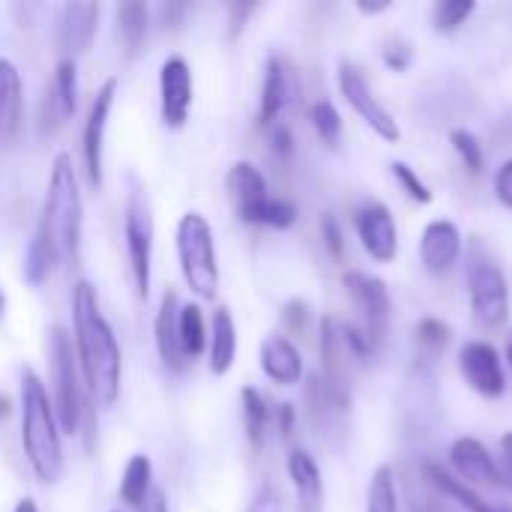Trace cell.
I'll return each mask as SVG.
<instances>
[{"mask_svg":"<svg viewBox=\"0 0 512 512\" xmlns=\"http://www.w3.org/2000/svg\"><path fill=\"white\" fill-rule=\"evenodd\" d=\"M72 342L81 378L87 384V396L96 399L102 408L114 405L120 396V375H123V357L117 336L111 324L105 321L99 309L96 288L90 282H75L72 288Z\"/></svg>","mask_w":512,"mask_h":512,"instance_id":"cell-1","label":"cell"},{"mask_svg":"<svg viewBox=\"0 0 512 512\" xmlns=\"http://www.w3.org/2000/svg\"><path fill=\"white\" fill-rule=\"evenodd\" d=\"M21 447L39 483L51 486L63 474V444L51 396L33 369L21 372Z\"/></svg>","mask_w":512,"mask_h":512,"instance_id":"cell-2","label":"cell"},{"mask_svg":"<svg viewBox=\"0 0 512 512\" xmlns=\"http://www.w3.org/2000/svg\"><path fill=\"white\" fill-rule=\"evenodd\" d=\"M81 225H84V201L78 189V174L72 168V159L66 153H57L51 162V177H48V192L39 222V234L48 240L57 261L78 258Z\"/></svg>","mask_w":512,"mask_h":512,"instance_id":"cell-3","label":"cell"},{"mask_svg":"<svg viewBox=\"0 0 512 512\" xmlns=\"http://www.w3.org/2000/svg\"><path fill=\"white\" fill-rule=\"evenodd\" d=\"M45 348H48V363H51V384H54L51 405H54L57 426L66 435H78L84 408L90 405V396L81 387L84 381H81L78 357L72 351V339L66 336L63 327H51Z\"/></svg>","mask_w":512,"mask_h":512,"instance_id":"cell-4","label":"cell"},{"mask_svg":"<svg viewBox=\"0 0 512 512\" xmlns=\"http://www.w3.org/2000/svg\"><path fill=\"white\" fill-rule=\"evenodd\" d=\"M177 258L189 291L198 300H216L219 291V261L213 228L201 213H186L177 222Z\"/></svg>","mask_w":512,"mask_h":512,"instance_id":"cell-5","label":"cell"},{"mask_svg":"<svg viewBox=\"0 0 512 512\" xmlns=\"http://www.w3.org/2000/svg\"><path fill=\"white\" fill-rule=\"evenodd\" d=\"M468 294L480 327L498 330L510 321V282L483 243H474L468 255Z\"/></svg>","mask_w":512,"mask_h":512,"instance_id":"cell-6","label":"cell"},{"mask_svg":"<svg viewBox=\"0 0 512 512\" xmlns=\"http://www.w3.org/2000/svg\"><path fill=\"white\" fill-rule=\"evenodd\" d=\"M123 234H126V255L135 282L138 300L150 297V270H153V213L144 189L132 186L123 213Z\"/></svg>","mask_w":512,"mask_h":512,"instance_id":"cell-7","label":"cell"},{"mask_svg":"<svg viewBox=\"0 0 512 512\" xmlns=\"http://www.w3.org/2000/svg\"><path fill=\"white\" fill-rule=\"evenodd\" d=\"M342 285L360 312V327L366 330L372 345L381 348L390 333V321H393V297H390L384 279L369 276L363 270H348L342 276Z\"/></svg>","mask_w":512,"mask_h":512,"instance_id":"cell-8","label":"cell"},{"mask_svg":"<svg viewBox=\"0 0 512 512\" xmlns=\"http://www.w3.org/2000/svg\"><path fill=\"white\" fill-rule=\"evenodd\" d=\"M336 81H339V93L345 96V102L354 108V114H357L378 138H384V141H390V144H396V141L402 138V129H399L396 117L378 102V96L372 93L366 75H363L351 60H342V63H339Z\"/></svg>","mask_w":512,"mask_h":512,"instance_id":"cell-9","label":"cell"},{"mask_svg":"<svg viewBox=\"0 0 512 512\" xmlns=\"http://www.w3.org/2000/svg\"><path fill=\"white\" fill-rule=\"evenodd\" d=\"M459 372H462L465 384L486 399H501L507 393V372H504L501 354L486 339H471L462 345Z\"/></svg>","mask_w":512,"mask_h":512,"instance_id":"cell-10","label":"cell"},{"mask_svg":"<svg viewBox=\"0 0 512 512\" xmlns=\"http://www.w3.org/2000/svg\"><path fill=\"white\" fill-rule=\"evenodd\" d=\"M354 228L366 255L378 264H390L399 255V228L384 201H366L354 213Z\"/></svg>","mask_w":512,"mask_h":512,"instance_id":"cell-11","label":"cell"},{"mask_svg":"<svg viewBox=\"0 0 512 512\" xmlns=\"http://www.w3.org/2000/svg\"><path fill=\"white\" fill-rule=\"evenodd\" d=\"M159 96H162V123L180 129L189 120L195 99L192 69L183 57H168L159 69Z\"/></svg>","mask_w":512,"mask_h":512,"instance_id":"cell-12","label":"cell"},{"mask_svg":"<svg viewBox=\"0 0 512 512\" xmlns=\"http://www.w3.org/2000/svg\"><path fill=\"white\" fill-rule=\"evenodd\" d=\"M117 96V78H108L87 111V123H84V141H81V153H84V168H87V180L93 186H102V141H105V126H108V114Z\"/></svg>","mask_w":512,"mask_h":512,"instance_id":"cell-13","label":"cell"},{"mask_svg":"<svg viewBox=\"0 0 512 512\" xmlns=\"http://www.w3.org/2000/svg\"><path fill=\"white\" fill-rule=\"evenodd\" d=\"M450 465L456 471V480L465 486H483V489H504L501 474H498V459L486 450L483 441L477 438H456L450 447Z\"/></svg>","mask_w":512,"mask_h":512,"instance_id":"cell-14","label":"cell"},{"mask_svg":"<svg viewBox=\"0 0 512 512\" xmlns=\"http://www.w3.org/2000/svg\"><path fill=\"white\" fill-rule=\"evenodd\" d=\"M462 258V231L450 219H435L423 228L420 237V261L429 273L444 276Z\"/></svg>","mask_w":512,"mask_h":512,"instance_id":"cell-15","label":"cell"},{"mask_svg":"<svg viewBox=\"0 0 512 512\" xmlns=\"http://www.w3.org/2000/svg\"><path fill=\"white\" fill-rule=\"evenodd\" d=\"M99 3H63L57 15V45L66 51L69 60L84 54L99 27Z\"/></svg>","mask_w":512,"mask_h":512,"instance_id":"cell-16","label":"cell"},{"mask_svg":"<svg viewBox=\"0 0 512 512\" xmlns=\"http://www.w3.org/2000/svg\"><path fill=\"white\" fill-rule=\"evenodd\" d=\"M177 315H180V300H177V291L168 288V291L162 294V303H159V312H156L153 336H156L159 360H162V366H165L171 375H180V372H186V366H189V360H186V354H183V345H180Z\"/></svg>","mask_w":512,"mask_h":512,"instance_id":"cell-17","label":"cell"},{"mask_svg":"<svg viewBox=\"0 0 512 512\" xmlns=\"http://www.w3.org/2000/svg\"><path fill=\"white\" fill-rule=\"evenodd\" d=\"M351 363L354 357L345 348L342 339V324L336 318L321 321V369H324V384L342 396H351Z\"/></svg>","mask_w":512,"mask_h":512,"instance_id":"cell-18","label":"cell"},{"mask_svg":"<svg viewBox=\"0 0 512 512\" xmlns=\"http://www.w3.org/2000/svg\"><path fill=\"white\" fill-rule=\"evenodd\" d=\"M288 477L297 492V512H324V480L318 462L306 450H291Z\"/></svg>","mask_w":512,"mask_h":512,"instance_id":"cell-19","label":"cell"},{"mask_svg":"<svg viewBox=\"0 0 512 512\" xmlns=\"http://www.w3.org/2000/svg\"><path fill=\"white\" fill-rule=\"evenodd\" d=\"M261 369L264 375L279 384V387H291L303 381V354L297 351V345L285 336H270L261 345Z\"/></svg>","mask_w":512,"mask_h":512,"instance_id":"cell-20","label":"cell"},{"mask_svg":"<svg viewBox=\"0 0 512 512\" xmlns=\"http://www.w3.org/2000/svg\"><path fill=\"white\" fill-rule=\"evenodd\" d=\"M291 99V72L282 57H270L264 66L261 84V105H258V126H276L279 114Z\"/></svg>","mask_w":512,"mask_h":512,"instance_id":"cell-21","label":"cell"},{"mask_svg":"<svg viewBox=\"0 0 512 512\" xmlns=\"http://www.w3.org/2000/svg\"><path fill=\"white\" fill-rule=\"evenodd\" d=\"M225 186H228V192H231V198H234V204H237V216H240V219L249 216L261 201L270 198V192H267V177H264L261 168L252 165V162H234L231 171H228V177H225Z\"/></svg>","mask_w":512,"mask_h":512,"instance_id":"cell-22","label":"cell"},{"mask_svg":"<svg viewBox=\"0 0 512 512\" xmlns=\"http://www.w3.org/2000/svg\"><path fill=\"white\" fill-rule=\"evenodd\" d=\"M426 480L441 492V498H447L450 504H459L465 512H512V507L504 504H489L486 498H480L471 486H465L462 480H456L450 471H444L438 462H426L423 465Z\"/></svg>","mask_w":512,"mask_h":512,"instance_id":"cell-23","label":"cell"},{"mask_svg":"<svg viewBox=\"0 0 512 512\" xmlns=\"http://www.w3.org/2000/svg\"><path fill=\"white\" fill-rule=\"evenodd\" d=\"M207 345H210V372L213 375H228L237 357V324L228 306H216L213 321H210V333H207Z\"/></svg>","mask_w":512,"mask_h":512,"instance_id":"cell-24","label":"cell"},{"mask_svg":"<svg viewBox=\"0 0 512 512\" xmlns=\"http://www.w3.org/2000/svg\"><path fill=\"white\" fill-rule=\"evenodd\" d=\"M24 114V84L12 60L0 57V138L18 132Z\"/></svg>","mask_w":512,"mask_h":512,"instance_id":"cell-25","label":"cell"},{"mask_svg":"<svg viewBox=\"0 0 512 512\" xmlns=\"http://www.w3.org/2000/svg\"><path fill=\"white\" fill-rule=\"evenodd\" d=\"M117 30H120V39L126 45V54L135 57L147 39V30H150V9L147 3L141 0H129V3H120L117 9Z\"/></svg>","mask_w":512,"mask_h":512,"instance_id":"cell-26","label":"cell"},{"mask_svg":"<svg viewBox=\"0 0 512 512\" xmlns=\"http://www.w3.org/2000/svg\"><path fill=\"white\" fill-rule=\"evenodd\" d=\"M153 489V465L147 456H132L123 468V480H120V498L129 507H141L144 498Z\"/></svg>","mask_w":512,"mask_h":512,"instance_id":"cell-27","label":"cell"},{"mask_svg":"<svg viewBox=\"0 0 512 512\" xmlns=\"http://www.w3.org/2000/svg\"><path fill=\"white\" fill-rule=\"evenodd\" d=\"M177 330H180V345H183L186 360L201 357V354H204V348H207V324H204V312H201V306H198V303H186V306H180Z\"/></svg>","mask_w":512,"mask_h":512,"instance_id":"cell-28","label":"cell"},{"mask_svg":"<svg viewBox=\"0 0 512 512\" xmlns=\"http://www.w3.org/2000/svg\"><path fill=\"white\" fill-rule=\"evenodd\" d=\"M243 222L246 225H267V228H276V231H288L297 222V204L288 201V198H273L270 195L249 216H243Z\"/></svg>","mask_w":512,"mask_h":512,"instance_id":"cell-29","label":"cell"},{"mask_svg":"<svg viewBox=\"0 0 512 512\" xmlns=\"http://www.w3.org/2000/svg\"><path fill=\"white\" fill-rule=\"evenodd\" d=\"M240 402H243V423H246V438L255 450H261L264 444V429L270 423V408H267V399L255 390V387H243L240 393Z\"/></svg>","mask_w":512,"mask_h":512,"instance_id":"cell-30","label":"cell"},{"mask_svg":"<svg viewBox=\"0 0 512 512\" xmlns=\"http://www.w3.org/2000/svg\"><path fill=\"white\" fill-rule=\"evenodd\" d=\"M366 512H399V492H396L393 468H387V465L375 468V474L369 480Z\"/></svg>","mask_w":512,"mask_h":512,"instance_id":"cell-31","label":"cell"},{"mask_svg":"<svg viewBox=\"0 0 512 512\" xmlns=\"http://www.w3.org/2000/svg\"><path fill=\"white\" fill-rule=\"evenodd\" d=\"M51 96L57 102V108L63 111V117H72L78 108V75H75V60L63 57L54 69V81H51Z\"/></svg>","mask_w":512,"mask_h":512,"instance_id":"cell-32","label":"cell"},{"mask_svg":"<svg viewBox=\"0 0 512 512\" xmlns=\"http://www.w3.org/2000/svg\"><path fill=\"white\" fill-rule=\"evenodd\" d=\"M309 117H312V126H315L318 138H321L330 150H339V144H342V132H345V123H342L339 108H336L330 99H318V102L312 105Z\"/></svg>","mask_w":512,"mask_h":512,"instance_id":"cell-33","label":"cell"},{"mask_svg":"<svg viewBox=\"0 0 512 512\" xmlns=\"http://www.w3.org/2000/svg\"><path fill=\"white\" fill-rule=\"evenodd\" d=\"M54 264H57L54 249H51L48 240L36 231V237L30 240V246H27V252H24V279H27L30 285H42V282L48 279V273L54 270Z\"/></svg>","mask_w":512,"mask_h":512,"instance_id":"cell-34","label":"cell"},{"mask_svg":"<svg viewBox=\"0 0 512 512\" xmlns=\"http://www.w3.org/2000/svg\"><path fill=\"white\" fill-rule=\"evenodd\" d=\"M474 9V0H438L432 9V24L438 33H456L474 15Z\"/></svg>","mask_w":512,"mask_h":512,"instance_id":"cell-35","label":"cell"},{"mask_svg":"<svg viewBox=\"0 0 512 512\" xmlns=\"http://www.w3.org/2000/svg\"><path fill=\"white\" fill-rule=\"evenodd\" d=\"M450 144H453L456 156L462 159L465 171L483 174V168H486V150H483V144L477 141L474 132H468V129H453V132H450Z\"/></svg>","mask_w":512,"mask_h":512,"instance_id":"cell-36","label":"cell"},{"mask_svg":"<svg viewBox=\"0 0 512 512\" xmlns=\"http://www.w3.org/2000/svg\"><path fill=\"white\" fill-rule=\"evenodd\" d=\"M390 171H393V177H396V183L405 189V195L411 198V201H417V204H432V189H429V183L408 165V162H393L390 165Z\"/></svg>","mask_w":512,"mask_h":512,"instance_id":"cell-37","label":"cell"},{"mask_svg":"<svg viewBox=\"0 0 512 512\" xmlns=\"http://www.w3.org/2000/svg\"><path fill=\"white\" fill-rule=\"evenodd\" d=\"M417 345L429 354L438 357L447 345H450V327L438 318H423L417 324Z\"/></svg>","mask_w":512,"mask_h":512,"instance_id":"cell-38","label":"cell"},{"mask_svg":"<svg viewBox=\"0 0 512 512\" xmlns=\"http://www.w3.org/2000/svg\"><path fill=\"white\" fill-rule=\"evenodd\" d=\"M381 57H384V66H387L390 72H408L411 63H414V48H411L405 39H390V42L384 45Z\"/></svg>","mask_w":512,"mask_h":512,"instance_id":"cell-39","label":"cell"},{"mask_svg":"<svg viewBox=\"0 0 512 512\" xmlns=\"http://www.w3.org/2000/svg\"><path fill=\"white\" fill-rule=\"evenodd\" d=\"M321 234H324V246L333 255V261L342 264L345 261V234H342V228H339V222H336L333 213H324L321 216Z\"/></svg>","mask_w":512,"mask_h":512,"instance_id":"cell-40","label":"cell"},{"mask_svg":"<svg viewBox=\"0 0 512 512\" xmlns=\"http://www.w3.org/2000/svg\"><path fill=\"white\" fill-rule=\"evenodd\" d=\"M309 318H312V312H309L306 300H288L285 309H282V324L294 336H303L309 330Z\"/></svg>","mask_w":512,"mask_h":512,"instance_id":"cell-41","label":"cell"},{"mask_svg":"<svg viewBox=\"0 0 512 512\" xmlns=\"http://www.w3.org/2000/svg\"><path fill=\"white\" fill-rule=\"evenodd\" d=\"M270 150H273V156L282 159V162H288V159L294 156V132H291L285 123L270 126Z\"/></svg>","mask_w":512,"mask_h":512,"instance_id":"cell-42","label":"cell"},{"mask_svg":"<svg viewBox=\"0 0 512 512\" xmlns=\"http://www.w3.org/2000/svg\"><path fill=\"white\" fill-rule=\"evenodd\" d=\"M246 512H285V510H282V498H279V492H276L270 483H264V486L255 492V498H252V504H249V510Z\"/></svg>","mask_w":512,"mask_h":512,"instance_id":"cell-43","label":"cell"},{"mask_svg":"<svg viewBox=\"0 0 512 512\" xmlns=\"http://www.w3.org/2000/svg\"><path fill=\"white\" fill-rule=\"evenodd\" d=\"M495 195L507 210H512V156L495 171Z\"/></svg>","mask_w":512,"mask_h":512,"instance_id":"cell-44","label":"cell"},{"mask_svg":"<svg viewBox=\"0 0 512 512\" xmlns=\"http://www.w3.org/2000/svg\"><path fill=\"white\" fill-rule=\"evenodd\" d=\"M498 474H501V486L512 492V432L501 438V459H498Z\"/></svg>","mask_w":512,"mask_h":512,"instance_id":"cell-45","label":"cell"},{"mask_svg":"<svg viewBox=\"0 0 512 512\" xmlns=\"http://www.w3.org/2000/svg\"><path fill=\"white\" fill-rule=\"evenodd\" d=\"M255 9H258L255 3H231V18H228V36H231V39L240 36V30L246 27V18H249Z\"/></svg>","mask_w":512,"mask_h":512,"instance_id":"cell-46","label":"cell"},{"mask_svg":"<svg viewBox=\"0 0 512 512\" xmlns=\"http://www.w3.org/2000/svg\"><path fill=\"white\" fill-rule=\"evenodd\" d=\"M138 512H171L168 510V498H165V492L162 489H150V495L144 498V504L138 507Z\"/></svg>","mask_w":512,"mask_h":512,"instance_id":"cell-47","label":"cell"},{"mask_svg":"<svg viewBox=\"0 0 512 512\" xmlns=\"http://www.w3.org/2000/svg\"><path fill=\"white\" fill-rule=\"evenodd\" d=\"M279 432H282V438H291L294 435V423H297V411H294V405H279Z\"/></svg>","mask_w":512,"mask_h":512,"instance_id":"cell-48","label":"cell"},{"mask_svg":"<svg viewBox=\"0 0 512 512\" xmlns=\"http://www.w3.org/2000/svg\"><path fill=\"white\" fill-rule=\"evenodd\" d=\"M390 6H393L390 0H378V3H366V0H360V3H357V9H360L363 15H378V12H387Z\"/></svg>","mask_w":512,"mask_h":512,"instance_id":"cell-49","label":"cell"},{"mask_svg":"<svg viewBox=\"0 0 512 512\" xmlns=\"http://www.w3.org/2000/svg\"><path fill=\"white\" fill-rule=\"evenodd\" d=\"M186 12V6L183 3H168V6H162V18L165 21H171V27H177V21H180V15Z\"/></svg>","mask_w":512,"mask_h":512,"instance_id":"cell-50","label":"cell"},{"mask_svg":"<svg viewBox=\"0 0 512 512\" xmlns=\"http://www.w3.org/2000/svg\"><path fill=\"white\" fill-rule=\"evenodd\" d=\"M426 512H462L456 504H450L447 498H432L429 504H426Z\"/></svg>","mask_w":512,"mask_h":512,"instance_id":"cell-51","label":"cell"},{"mask_svg":"<svg viewBox=\"0 0 512 512\" xmlns=\"http://www.w3.org/2000/svg\"><path fill=\"white\" fill-rule=\"evenodd\" d=\"M15 512H39V510H36V501L24 498V501H18V507H15Z\"/></svg>","mask_w":512,"mask_h":512,"instance_id":"cell-52","label":"cell"},{"mask_svg":"<svg viewBox=\"0 0 512 512\" xmlns=\"http://www.w3.org/2000/svg\"><path fill=\"white\" fill-rule=\"evenodd\" d=\"M9 411H12V408H9V399H6V396H0V420H3V417H9Z\"/></svg>","mask_w":512,"mask_h":512,"instance_id":"cell-53","label":"cell"},{"mask_svg":"<svg viewBox=\"0 0 512 512\" xmlns=\"http://www.w3.org/2000/svg\"><path fill=\"white\" fill-rule=\"evenodd\" d=\"M504 351H507V366H510L512 372V333L507 336V348H504Z\"/></svg>","mask_w":512,"mask_h":512,"instance_id":"cell-54","label":"cell"},{"mask_svg":"<svg viewBox=\"0 0 512 512\" xmlns=\"http://www.w3.org/2000/svg\"><path fill=\"white\" fill-rule=\"evenodd\" d=\"M6 312V297H3V291H0V315Z\"/></svg>","mask_w":512,"mask_h":512,"instance_id":"cell-55","label":"cell"},{"mask_svg":"<svg viewBox=\"0 0 512 512\" xmlns=\"http://www.w3.org/2000/svg\"><path fill=\"white\" fill-rule=\"evenodd\" d=\"M114 512H120V510H114Z\"/></svg>","mask_w":512,"mask_h":512,"instance_id":"cell-56","label":"cell"}]
</instances>
